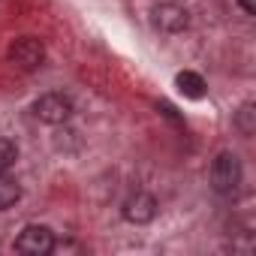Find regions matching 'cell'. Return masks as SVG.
I'll return each instance as SVG.
<instances>
[{
    "label": "cell",
    "instance_id": "obj_4",
    "mask_svg": "<svg viewBox=\"0 0 256 256\" xmlns=\"http://www.w3.org/2000/svg\"><path fill=\"white\" fill-rule=\"evenodd\" d=\"M34 114L42 120V124H66L72 118V100L66 94H42L36 102H34Z\"/></svg>",
    "mask_w": 256,
    "mask_h": 256
},
{
    "label": "cell",
    "instance_id": "obj_6",
    "mask_svg": "<svg viewBox=\"0 0 256 256\" xmlns=\"http://www.w3.org/2000/svg\"><path fill=\"white\" fill-rule=\"evenodd\" d=\"M151 22H154V28L163 30V34H181V30L187 28L190 16H187V10H184L181 4L166 0V4H157V6L151 10Z\"/></svg>",
    "mask_w": 256,
    "mask_h": 256
},
{
    "label": "cell",
    "instance_id": "obj_2",
    "mask_svg": "<svg viewBox=\"0 0 256 256\" xmlns=\"http://www.w3.org/2000/svg\"><path fill=\"white\" fill-rule=\"evenodd\" d=\"M54 247H58L54 232L42 223H28L16 238V250L24 253V256H48Z\"/></svg>",
    "mask_w": 256,
    "mask_h": 256
},
{
    "label": "cell",
    "instance_id": "obj_10",
    "mask_svg": "<svg viewBox=\"0 0 256 256\" xmlns=\"http://www.w3.org/2000/svg\"><path fill=\"white\" fill-rule=\"evenodd\" d=\"M16 160H18V148H16V142L6 139V136H0V172H6Z\"/></svg>",
    "mask_w": 256,
    "mask_h": 256
},
{
    "label": "cell",
    "instance_id": "obj_8",
    "mask_svg": "<svg viewBox=\"0 0 256 256\" xmlns=\"http://www.w3.org/2000/svg\"><path fill=\"white\" fill-rule=\"evenodd\" d=\"M22 199V184L12 178V175H6V172H0V211H6V208H12L16 202Z\"/></svg>",
    "mask_w": 256,
    "mask_h": 256
},
{
    "label": "cell",
    "instance_id": "obj_11",
    "mask_svg": "<svg viewBox=\"0 0 256 256\" xmlns=\"http://www.w3.org/2000/svg\"><path fill=\"white\" fill-rule=\"evenodd\" d=\"M238 6H241L247 16H256V0H238Z\"/></svg>",
    "mask_w": 256,
    "mask_h": 256
},
{
    "label": "cell",
    "instance_id": "obj_1",
    "mask_svg": "<svg viewBox=\"0 0 256 256\" xmlns=\"http://www.w3.org/2000/svg\"><path fill=\"white\" fill-rule=\"evenodd\" d=\"M211 187L217 196H232L241 187V160L232 151L217 154V160L211 163Z\"/></svg>",
    "mask_w": 256,
    "mask_h": 256
},
{
    "label": "cell",
    "instance_id": "obj_7",
    "mask_svg": "<svg viewBox=\"0 0 256 256\" xmlns=\"http://www.w3.org/2000/svg\"><path fill=\"white\" fill-rule=\"evenodd\" d=\"M175 84H178V90H181L187 100H202V96L208 94L205 78H202L199 72H193V70H181V72L175 76Z\"/></svg>",
    "mask_w": 256,
    "mask_h": 256
},
{
    "label": "cell",
    "instance_id": "obj_3",
    "mask_svg": "<svg viewBox=\"0 0 256 256\" xmlns=\"http://www.w3.org/2000/svg\"><path fill=\"white\" fill-rule=\"evenodd\" d=\"M46 60V46L36 40V36H18L12 46H10V64L24 70V72H34L40 70Z\"/></svg>",
    "mask_w": 256,
    "mask_h": 256
},
{
    "label": "cell",
    "instance_id": "obj_9",
    "mask_svg": "<svg viewBox=\"0 0 256 256\" xmlns=\"http://www.w3.org/2000/svg\"><path fill=\"white\" fill-rule=\"evenodd\" d=\"M253 102H244L241 108H238V114H235V130L241 133V136H253Z\"/></svg>",
    "mask_w": 256,
    "mask_h": 256
},
{
    "label": "cell",
    "instance_id": "obj_5",
    "mask_svg": "<svg viewBox=\"0 0 256 256\" xmlns=\"http://www.w3.org/2000/svg\"><path fill=\"white\" fill-rule=\"evenodd\" d=\"M157 211H160V202H157L148 190H136L130 199L124 202V208H120L124 220H126V223H136V226L151 223V220L157 217Z\"/></svg>",
    "mask_w": 256,
    "mask_h": 256
}]
</instances>
